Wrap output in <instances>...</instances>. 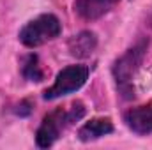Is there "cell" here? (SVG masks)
I'll list each match as a JSON object with an SVG mask.
<instances>
[{
	"label": "cell",
	"mask_w": 152,
	"mask_h": 150,
	"mask_svg": "<svg viewBox=\"0 0 152 150\" xmlns=\"http://www.w3.org/2000/svg\"><path fill=\"white\" fill-rule=\"evenodd\" d=\"M62 25L60 20L53 14H41L39 18L28 21L21 32H20V41L27 48H37L41 44L53 41L60 36Z\"/></svg>",
	"instance_id": "6da1fadb"
},
{
	"label": "cell",
	"mask_w": 152,
	"mask_h": 150,
	"mask_svg": "<svg viewBox=\"0 0 152 150\" xmlns=\"http://www.w3.org/2000/svg\"><path fill=\"white\" fill-rule=\"evenodd\" d=\"M87 78H88V67L87 66H67V67H64L57 74L55 83L44 92V99L53 101V99L64 97L67 94H73L85 85Z\"/></svg>",
	"instance_id": "7a4b0ae2"
},
{
	"label": "cell",
	"mask_w": 152,
	"mask_h": 150,
	"mask_svg": "<svg viewBox=\"0 0 152 150\" xmlns=\"http://www.w3.org/2000/svg\"><path fill=\"white\" fill-rule=\"evenodd\" d=\"M143 51H145V44L134 46L133 50L126 51L113 66V76H115V79H117V85L124 92L126 97H129V94H131L129 83H131V78L134 74V71L138 69V66L142 62Z\"/></svg>",
	"instance_id": "3957f363"
},
{
	"label": "cell",
	"mask_w": 152,
	"mask_h": 150,
	"mask_svg": "<svg viewBox=\"0 0 152 150\" xmlns=\"http://www.w3.org/2000/svg\"><path fill=\"white\" fill-rule=\"evenodd\" d=\"M71 122H73V118H71L69 110H67V111L58 110V111H53L51 115H48V117L42 120L41 127L37 129V134H36L37 147H41V149L51 147V145L55 143V140L58 138L60 129H62L64 125L71 124Z\"/></svg>",
	"instance_id": "277c9868"
},
{
	"label": "cell",
	"mask_w": 152,
	"mask_h": 150,
	"mask_svg": "<svg viewBox=\"0 0 152 150\" xmlns=\"http://www.w3.org/2000/svg\"><path fill=\"white\" fill-rule=\"evenodd\" d=\"M118 0H75V9L78 16L85 21H94L108 14Z\"/></svg>",
	"instance_id": "5b68a950"
},
{
	"label": "cell",
	"mask_w": 152,
	"mask_h": 150,
	"mask_svg": "<svg viewBox=\"0 0 152 150\" xmlns=\"http://www.w3.org/2000/svg\"><path fill=\"white\" fill-rule=\"evenodd\" d=\"M127 127L136 134L152 133V106H138L126 113Z\"/></svg>",
	"instance_id": "8992f818"
},
{
	"label": "cell",
	"mask_w": 152,
	"mask_h": 150,
	"mask_svg": "<svg viewBox=\"0 0 152 150\" xmlns=\"http://www.w3.org/2000/svg\"><path fill=\"white\" fill-rule=\"evenodd\" d=\"M113 133V124L110 118H92L90 122H87L81 129H80V140L81 141H90V140H97L101 136H106Z\"/></svg>",
	"instance_id": "52a82bcc"
},
{
	"label": "cell",
	"mask_w": 152,
	"mask_h": 150,
	"mask_svg": "<svg viewBox=\"0 0 152 150\" xmlns=\"http://www.w3.org/2000/svg\"><path fill=\"white\" fill-rule=\"evenodd\" d=\"M96 44H97L96 34H92V32H81V34L75 36L69 41V50L76 57H88L96 50Z\"/></svg>",
	"instance_id": "ba28073f"
},
{
	"label": "cell",
	"mask_w": 152,
	"mask_h": 150,
	"mask_svg": "<svg viewBox=\"0 0 152 150\" xmlns=\"http://www.w3.org/2000/svg\"><path fill=\"white\" fill-rule=\"evenodd\" d=\"M23 76L30 81H41L42 79V71L39 67V60L36 55H28L25 64H23Z\"/></svg>",
	"instance_id": "9c48e42d"
}]
</instances>
